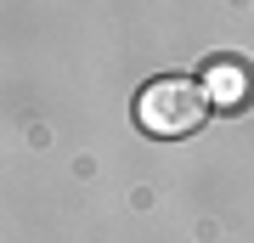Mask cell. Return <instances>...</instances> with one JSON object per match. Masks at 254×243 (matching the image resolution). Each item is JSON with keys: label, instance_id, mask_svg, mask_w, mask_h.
I'll return each mask as SVG.
<instances>
[{"label": "cell", "instance_id": "cell-1", "mask_svg": "<svg viewBox=\"0 0 254 243\" xmlns=\"http://www.w3.org/2000/svg\"><path fill=\"white\" fill-rule=\"evenodd\" d=\"M203 119H209V96L187 74H164V80L141 85V96H136V125L158 142H181V136L203 130Z\"/></svg>", "mask_w": 254, "mask_h": 243}, {"label": "cell", "instance_id": "cell-2", "mask_svg": "<svg viewBox=\"0 0 254 243\" xmlns=\"http://www.w3.org/2000/svg\"><path fill=\"white\" fill-rule=\"evenodd\" d=\"M198 85H203L209 108H243V102L254 96V74H249L243 63H215Z\"/></svg>", "mask_w": 254, "mask_h": 243}]
</instances>
